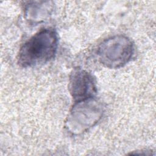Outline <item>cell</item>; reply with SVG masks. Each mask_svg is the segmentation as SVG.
Listing matches in <instances>:
<instances>
[{"instance_id": "cell-1", "label": "cell", "mask_w": 156, "mask_h": 156, "mask_svg": "<svg viewBox=\"0 0 156 156\" xmlns=\"http://www.w3.org/2000/svg\"><path fill=\"white\" fill-rule=\"evenodd\" d=\"M58 46L57 34L54 29H44L31 37L21 47L18 63L23 67L43 65L52 59Z\"/></svg>"}, {"instance_id": "cell-2", "label": "cell", "mask_w": 156, "mask_h": 156, "mask_svg": "<svg viewBox=\"0 0 156 156\" xmlns=\"http://www.w3.org/2000/svg\"><path fill=\"white\" fill-rule=\"evenodd\" d=\"M133 53V43L124 35H115L105 40L97 51L99 62L109 68L123 66L130 60Z\"/></svg>"}, {"instance_id": "cell-3", "label": "cell", "mask_w": 156, "mask_h": 156, "mask_svg": "<svg viewBox=\"0 0 156 156\" xmlns=\"http://www.w3.org/2000/svg\"><path fill=\"white\" fill-rule=\"evenodd\" d=\"M69 88L74 101L76 102L92 98L96 92L94 77L90 73L82 69H76L71 73Z\"/></svg>"}]
</instances>
